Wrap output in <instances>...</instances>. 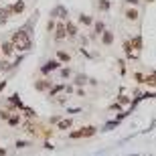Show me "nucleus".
<instances>
[{"mask_svg":"<svg viewBox=\"0 0 156 156\" xmlns=\"http://www.w3.org/2000/svg\"><path fill=\"white\" fill-rule=\"evenodd\" d=\"M0 156H6V148H0Z\"/></svg>","mask_w":156,"mask_h":156,"instance_id":"41","label":"nucleus"},{"mask_svg":"<svg viewBox=\"0 0 156 156\" xmlns=\"http://www.w3.org/2000/svg\"><path fill=\"white\" fill-rule=\"evenodd\" d=\"M14 51H16V49H14V45L10 43V39L4 41V43H0V53H2V55H4L6 59L12 57V55H14Z\"/></svg>","mask_w":156,"mask_h":156,"instance_id":"6","label":"nucleus"},{"mask_svg":"<svg viewBox=\"0 0 156 156\" xmlns=\"http://www.w3.org/2000/svg\"><path fill=\"white\" fill-rule=\"evenodd\" d=\"M61 67V61H57V59H53V61H47L43 67H41V73L43 75H49L51 71H55V69H59Z\"/></svg>","mask_w":156,"mask_h":156,"instance_id":"5","label":"nucleus"},{"mask_svg":"<svg viewBox=\"0 0 156 156\" xmlns=\"http://www.w3.org/2000/svg\"><path fill=\"white\" fill-rule=\"evenodd\" d=\"M6 124H8V126H18V124H20V116H18V114H12L10 118H8V122H6Z\"/></svg>","mask_w":156,"mask_h":156,"instance_id":"22","label":"nucleus"},{"mask_svg":"<svg viewBox=\"0 0 156 156\" xmlns=\"http://www.w3.org/2000/svg\"><path fill=\"white\" fill-rule=\"evenodd\" d=\"M134 79H136V83H146V75H142L140 71H136V73H134Z\"/></svg>","mask_w":156,"mask_h":156,"instance_id":"24","label":"nucleus"},{"mask_svg":"<svg viewBox=\"0 0 156 156\" xmlns=\"http://www.w3.org/2000/svg\"><path fill=\"white\" fill-rule=\"evenodd\" d=\"M110 110H114V112H122V105L116 101V104H112V105H110Z\"/></svg>","mask_w":156,"mask_h":156,"instance_id":"35","label":"nucleus"},{"mask_svg":"<svg viewBox=\"0 0 156 156\" xmlns=\"http://www.w3.org/2000/svg\"><path fill=\"white\" fill-rule=\"evenodd\" d=\"M148 2H152V0H148Z\"/></svg>","mask_w":156,"mask_h":156,"instance_id":"42","label":"nucleus"},{"mask_svg":"<svg viewBox=\"0 0 156 156\" xmlns=\"http://www.w3.org/2000/svg\"><path fill=\"white\" fill-rule=\"evenodd\" d=\"M81 108H69V110H67V114H71V116H77V114H81Z\"/></svg>","mask_w":156,"mask_h":156,"instance_id":"32","label":"nucleus"},{"mask_svg":"<svg viewBox=\"0 0 156 156\" xmlns=\"http://www.w3.org/2000/svg\"><path fill=\"white\" fill-rule=\"evenodd\" d=\"M10 43L14 45V49H16L18 53H27V51L33 49V39H30L29 30H24V29L14 30L10 35Z\"/></svg>","mask_w":156,"mask_h":156,"instance_id":"1","label":"nucleus"},{"mask_svg":"<svg viewBox=\"0 0 156 156\" xmlns=\"http://www.w3.org/2000/svg\"><path fill=\"white\" fill-rule=\"evenodd\" d=\"M118 124H120L118 120H114V122H108V124H105V130H114V128H116Z\"/></svg>","mask_w":156,"mask_h":156,"instance_id":"33","label":"nucleus"},{"mask_svg":"<svg viewBox=\"0 0 156 156\" xmlns=\"http://www.w3.org/2000/svg\"><path fill=\"white\" fill-rule=\"evenodd\" d=\"M10 116H12L10 110H0V118H2L4 122H8V118H10Z\"/></svg>","mask_w":156,"mask_h":156,"instance_id":"30","label":"nucleus"},{"mask_svg":"<svg viewBox=\"0 0 156 156\" xmlns=\"http://www.w3.org/2000/svg\"><path fill=\"white\" fill-rule=\"evenodd\" d=\"M126 18L130 20V23H136V20L140 18V12H138V8H136V6H132V8H128V10H126Z\"/></svg>","mask_w":156,"mask_h":156,"instance_id":"10","label":"nucleus"},{"mask_svg":"<svg viewBox=\"0 0 156 156\" xmlns=\"http://www.w3.org/2000/svg\"><path fill=\"white\" fill-rule=\"evenodd\" d=\"M12 69H14V67H12V63L8 61V59H0V71L6 73V71H12Z\"/></svg>","mask_w":156,"mask_h":156,"instance_id":"19","label":"nucleus"},{"mask_svg":"<svg viewBox=\"0 0 156 156\" xmlns=\"http://www.w3.org/2000/svg\"><path fill=\"white\" fill-rule=\"evenodd\" d=\"M73 124H75V122H73V118H61V120H59V124H57V128L63 132V130H69Z\"/></svg>","mask_w":156,"mask_h":156,"instance_id":"9","label":"nucleus"},{"mask_svg":"<svg viewBox=\"0 0 156 156\" xmlns=\"http://www.w3.org/2000/svg\"><path fill=\"white\" fill-rule=\"evenodd\" d=\"M79 23L85 24V27H91V24H93V18L87 16V14H79Z\"/></svg>","mask_w":156,"mask_h":156,"instance_id":"23","label":"nucleus"},{"mask_svg":"<svg viewBox=\"0 0 156 156\" xmlns=\"http://www.w3.org/2000/svg\"><path fill=\"white\" fill-rule=\"evenodd\" d=\"M57 61H61V63H69L71 61V55L65 51H57Z\"/></svg>","mask_w":156,"mask_h":156,"instance_id":"20","label":"nucleus"},{"mask_svg":"<svg viewBox=\"0 0 156 156\" xmlns=\"http://www.w3.org/2000/svg\"><path fill=\"white\" fill-rule=\"evenodd\" d=\"M130 43H132V47L136 49V51H142V37H140V35L132 37V39H130Z\"/></svg>","mask_w":156,"mask_h":156,"instance_id":"18","label":"nucleus"},{"mask_svg":"<svg viewBox=\"0 0 156 156\" xmlns=\"http://www.w3.org/2000/svg\"><path fill=\"white\" fill-rule=\"evenodd\" d=\"M112 43H114V33H112V30H108V29H105V30H104V35H101V45L110 47Z\"/></svg>","mask_w":156,"mask_h":156,"instance_id":"13","label":"nucleus"},{"mask_svg":"<svg viewBox=\"0 0 156 156\" xmlns=\"http://www.w3.org/2000/svg\"><path fill=\"white\" fill-rule=\"evenodd\" d=\"M59 75H61V79H67V77L71 75V69H69V67H65V69L59 71Z\"/></svg>","mask_w":156,"mask_h":156,"instance_id":"29","label":"nucleus"},{"mask_svg":"<svg viewBox=\"0 0 156 156\" xmlns=\"http://www.w3.org/2000/svg\"><path fill=\"white\" fill-rule=\"evenodd\" d=\"M95 132H98V128H95V126H83V128H79V130H73V132L69 134V138L71 140L91 138V136H95Z\"/></svg>","mask_w":156,"mask_h":156,"instance_id":"2","label":"nucleus"},{"mask_svg":"<svg viewBox=\"0 0 156 156\" xmlns=\"http://www.w3.org/2000/svg\"><path fill=\"white\" fill-rule=\"evenodd\" d=\"M98 8L101 12H108L112 8V4H110V0H98Z\"/></svg>","mask_w":156,"mask_h":156,"instance_id":"21","label":"nucleus"},{"mask_svg":"<svg viewBox=\"0 0 156 156\" xmlns=\"http://www.w3.org/2000/svg\"><path fill=\"white\" fill-rule=\"evenodd\" d=\"M146 83L152 87H156V73H152V75H146Z\"/></svg>","mask_w":156,"mask_h":156,"instance_id":"27","label":"nucleus"},{"mask_svg":"<svg viewBox=\"0 0 156 156\" xmlns=\"http://www.w3.org/2000/svg\"><path fill=\"white\" fill-rule=\"evenodd\" d=\"M51 81H49V79H39V81H37V83H35V89H37V91H47V89H51Z\"/></svg>","mask_w":156,"mask_h":156,"instance_id":"11","label":"nucleus"},{"mask_svg":"<svg viewBox=\"0 0 156 156\" xmlns=\"http://www.w3.org/2000/svg\"><path fill=\"white\" fill-rule=\"evenodd\" d=\"M24 8H27V4H24V0H16L14 4H12V12L14 14H23Z\"/></svg>","mask_w":156,"mask_h":156,"instance_id":"15","label":"nucleus"},{"mask_svg":"<svg viewBox=\"0 0 156 156\" xmlns=\"http://www.w3.org/2000/svg\"><path fill=\"white\" fill-rule=\"evenodd\" d=\"M23 128L27 130V132H30V134H35V132H37V130H35V124H30V122H24Z\"/></svg>","mask_w":156,"mask_h":156,"instance_id":"26","label":"nucleus"},{"mask_svg":"<svg viewBox=\"0 0 156 156\" xmlns=\"http://www.w3.org/2000/svg\"><path fill=\"white\" fill-rule=\"evenodd\" d=\"M75 95H79V98H83V95H85V91H83L81 87H77V89H75Z\"/></svg>","mask_w":156,"mask_h":156,"instance_id":"37","label":"nucleus"},{"mask_svg":"<svg viewBox=\"0 0 156 156\" xmlns=\"http://www.w3.org/2000/svg\"><path fill=\"white\" fill-rule=\"evenodd\" d=\"M29 144H30V142H27V140H18V142H16V148H27Z\"/></svg>","mask_w":156,"mask_h":156,"instance_id":"34","label":"nucleus"},{"mask_svg":"<svg viewBox=\"0 0 156 156\" xmlns=\"http://www.w3.org/2000/svg\"><path fill=\"white\" fill-rule=\"evenodd\" d=\"M55 101H57L59 105H65V104H67V98H57Z\"/></svg>","mask_w":156,"mask_h":156,"instance_id":"36","label":"nucleus"},{"mask_svg":"<svg viewBox=\"0 0 156 156\" xmlns=\"http://www.w3.org/2000/svg\"><path fill=\"white\" fill-rule=\"evenodd\" d=\"M8 104H10V105H14L16 110H23V108H24V105H23V101H20V95H18V93H12L10 98H8Z\"/></svg>","mask_w":156,"mask_h":156,"instance_id":"12","label":"nucleus"},{"mask_svg":"<svg viewBox=\"0 0 156 156\" xmlns=\"http://www.w3.org/2000/svg\"><path fill=\"white\" fill-rule=\"evenodd\" d=\"M65 29H67V37H71V39H75L79 35V29H77V24L73 20H65Z\"/></svg>","mask_w":156,"mask_h":156,"instance_id":"8","label":"nucleus"},{"mask_svg":"<svg viewBox=\"0 0 156 156\" xmlns=\"http://www.w3.org/2000/svg\"><path fill=\"white\" fill-rule=\"evenodd\" d=\"M23 112H24V116H27V118H37V112L33 110V108H23Z\"/></svg>","mask_w":156,"mask_h":156,"instance_id":"25","label":"nucleus"},{"mask_svg":"<svg viewBox=\"0 0 156 156\" xmlns=\"http://www.w3.org/2000/svg\"><path fill=\"white\" fill-rule=\"evenodd\" d=\"M61 91H65V83H59V85H53L51 89H49V93H47V95H49V98H57V95H59Z\"/></svg>","mask_w":156,"mask_h":156,"instance_id":"14","label":"nucleus"},{"mask_svg":"<svg viewBox=\"0 0 156 156\" xmlns=\"http://www.w3.org/2000/svg\"><path fill=\"white\" fill-rule=\"evenodd\" d=\"M67 39V29H65V20H59L57 27H55V41L61 43V41Z\"/></svg>","mask_w":156,"mask_h":156,"instance_id":"3","label":"nucleus"},{"mask_svg":"<svg viewBox=\"0 0 156 156\" xmlns=\"http://www.w3.org/2000/svg\"><path fill=\"white\" fill-rule=\"evenodd\" d=\"M4 87H6V79H2V81H0V91H2Z\"/></svg>","mask_w":156,"mask_h":156,"instance_id":"40","label":"nucleus"},{"mask_svg":"<svg viewBox=\"0 0 156 156\" xmlns=\"http://www.w3.org/2000/svg\"><path fill=\"white\" fill-rule=\"evenodd\" d=\"M51 18H61V20H67V6L57 4L51 10Z\"/></svg>","mask_w":156,"mask_h":156,"instance_id":"4","label":"nucleus"},{"mask_svg":"<svg viewBox=\"0 0 156 156\" xmlns=\"http://www.w3.org/2000/svg\"><path fill=\"white\" fill-rule=\"evenodd\" d=\"M118 104L120 105H128L130 104V95H120V98H118Z\"/></svg>","mask_w":156,"mask_h":156,"instance_id":"28","label":"nucleus"},{"mask_svg":"<svg viewBox=\"0 0 156 156\" xmlns=\"http://www.w3.org/2000/svg\"><path fill=\"white\" fill-rule=\"evenodd\" d=\"M126 4H132V6H138V0H126Z\"/></svg>","mask_w":156,"mask_h":156,"instance_id":"39","label":"nucleus"},{"mask_svg":"<svg viewBox=\"0 0 156 156\" xmlns=\"http://www.w3.org/2000/svg\"><path fill=\"white\" fill-rule=\"evenodd\" d=\"M87 81H89V77L83 75V73H77V75H75V85H77V87H83Z\"/></svg>","mask_w":156,"mask_h":156,"instance_id":"17","label":"nucleus"},{"mask_svg":"<svg viewBox=\"0 0 156 156\" xmlns=\"http://www.w3.org/2000/svg\"><path fill=\"white\" fill-rule=\"evenodd\" d=\"M104 30H105L104 20H95V23H93V35H95V37H98V35H104Z\"/></svg>","mask_w":156,"mask_h":156,"instance_id":"16","label":"nucleus"},{"mask_svg":"<svg viewBox=\"0 0 156 156\" xmlns=\"http://www.w3.org/2000/svg\"><path fill=\"white\" fill-rule=\"evenodd\" d=\"M55 27H57V23H55V20H49V23H47V30H49V33H55Z\"/></svg>","mask_w":156,"mask_h":156,"instance_id":"31","label":"nucleus"},{"mask_svg":"<svg viewBox=\"0 0 156 156\" xmlns=\"http://www.w3.org/2000/svg\"><path fill=\"white\" fill-rule=\"evenodd\" d=\"M12 14H14V12H12V4L10 6H4V8H0V27L8 23V18H10Z\"/></svg>","mask_w":156,"mask_h":156,"instance_id":"7","label":"nucleus"},{"mask_svg":"<svg viewBox=\"0 0 156 156\" xmlns=\"http://www.w3.org/2000/svg\"><path fill=\"white\" fill-rule=\"evenodd\" d=\"M65 91H67V93H73L75 89H73V85H65Z\"/></svg>","mask_w":156,"mask_h":156,"instance_id":"38","label":"nucleus"}]
</instances>
